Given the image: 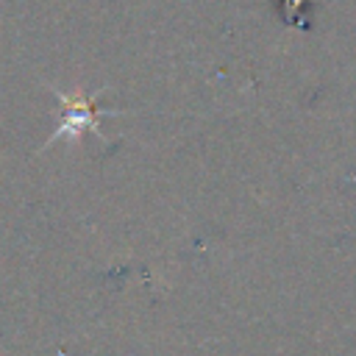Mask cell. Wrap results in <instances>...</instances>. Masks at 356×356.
I'll use <instances>...</instances> for the list:
<instances>
[{"instance_id": "cell-1", "label": "cell", "mask_w": 356, "mask_h": 356, "mask_svg": "<svg viewBox=\"0 0 356 356\" xmlns=\"http://www.w3.org/2000/svg\"><path fill=\"white\" fill-rule=\"evenodd\" d=\"M67 114H64V125L56 136H64V131H81V128H97V108H95V97H83V95H58Z\"/></svg>"}]
</instances>
